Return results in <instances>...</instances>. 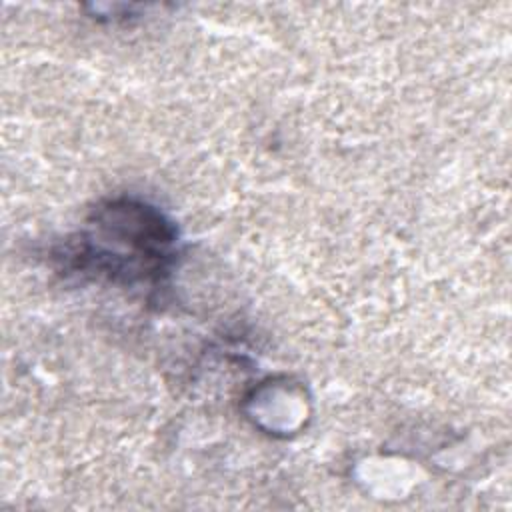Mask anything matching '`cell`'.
<instances>
[{
    "label": "cell",
    "mask_w": 512,
    "mask_h": 512,
    "mask_svg": "<svg viewBox=\"0 0 512 512\" xmlns=\"http://www.w3.org/2000/svg\"><path fill=\"white\" fill-rule=\"evenodd\" d=\"M172 240L174 230L156 210L114 202L98 222V240L90 236L74 256L84 260L86 268L132 280L158 272L168 258Z\"/></svg>",
    "instance_id": "1"
}]
</instances>
